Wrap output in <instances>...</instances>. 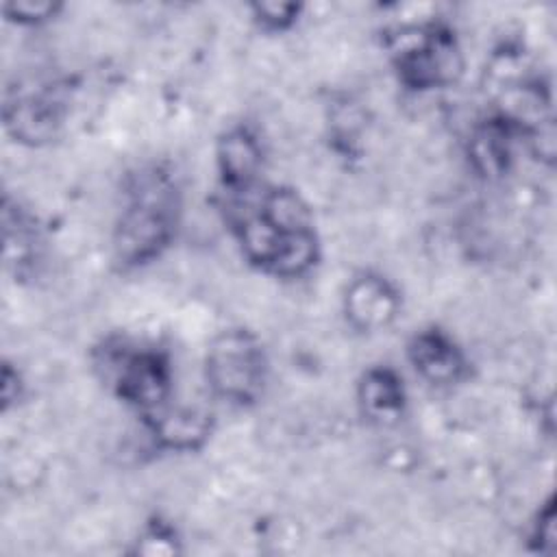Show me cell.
<instances>
[{
    "label": "cell",
    "instance_id": "6da1fadb",
    "mask_svg": "<svg viewBox=\"0 0 557 557\" xmlns=\"http://www.w3.org/2000/svg\"><path fill=\"white\" fill-rule=\"evenodd\" d=\"M228 198L226 218L248 263L278 278H298L318 263L320 239L298 191L255 185Z\"/></svg>",
    "mask_w": 557,
    "mask_h": 557
},
{
    "label": "cell",
    "instance_id": "7a4b0ae2",
    "mask_svg": "<svg viewBox=\"0 0 557 557\" xmlns=\"http://www.w3.org/2000/svg\"><path fill=\"white\" fill-rule=\"evenodd\" d=\"M181 220V189L174 174L144 165L126 181L124 207L113 231V255L122 268L154 261L172 244Z\"/></svg>",
    "mask_w": 557,
    "mask_h": 557
},
{
    "label": "cell",
    "instance_id": "3957f363",
    "mask_svg": "<svg viewBox=\"0 0 557 557\" xmlns=\"http://www.w3.org/2000/svg\"><path fill=\"white\" fill-rule=\"evenodd\" d=\"M94 366L104 385L141 416L161 409L172 398V366L159 348L113 337L96 348Z\"/></svg>",
    "mask_w": 557,
    "mask_h": 557
},
{
    "label": "cell",
    "instance_id": "277c9868",
    "mask_svg": "<svg viewBox=\"0 0 557 557\" xmlns=\"http://www.w3.org/2000/svg\"><path fill=\"white\" fill-rule=\"evenodd\" d=\"M268 370L265 348L252 331L226 329L218 333L207 348V385L213 396L228 405H255L263 396Z\"/></svg>",
    "mask_w": 557,
    "mask_h": 557
},
{
    "label": "cell",
    "instance_id": "5b68a950",
    "mask_svg": "<svg viewBox=\"0 0 557 557\" xmlns=\"http://www.w3.org/2000/svg\"><path fill=\"white\" fill-rule=\"evenodd\" d=\"M398 81L416 91L453 85L463 72V57L455 33L442 24L411 26L392 46Z\"/></svg>",
    "mask_w": 557,
    "mask_h": 557
},
{
    "label": "cell",
    "instance_id": "8992f818",
    "mask_svg": "<svg viewBox=\"0 0 557 557\" xmlns=\"http://www.w3.org/2000/svg\"><path fill=\"white\" fill-rule=\"evenodd\" d=\"M67 100L57 83H28L11 87L4 100V126L15 141L41 146L63 128Z\"/></svg>",
    "mask_w": 557,
    "mask_h": 557
},
{
    "label": "cell",
    "instance_id": "52a82bcc",
    "mask_svg": "<svg viewBox=\"0 0 557 557\" xmlns=\"http://www.w3.org/2000/svg\"><path fill=\"white\" fill-rule=\"evenodd\" d=\"M400 311L398 289L376 272L355 274L344 289L346 322L359 333L387 329Z\"/></svg>",
    "mask_w": 557,
    "mask_h": 557
},
{
    "label": "cell",
    "instance_id": "ba28073f",
    "mask_svg": "<svg viewBox=\"0 0 557 557\" xmlns=\"http://www.w3.org/2000/svg\"><path fill=\"white\" fill-rule=\"evenodd\" d=\"M413 370L433 385H453L468 374V359L450 335L431 326L416 331L407 344Z\"/></svg>",
    "mask_w": 557,
    "mask_h": 557
},
{
    "label": "cell",
    "instance_id": "9c48e42d",
    "mask_svg": "<svg viewBox=\"0 0 557 557\" xmlns=\"http://www.w3.org/2000/svg\"><path fill=\"white\" fill-rule=\"evenodd\" d=\"M215 163L226 194H239L257 185L263 150L248 126H231L215 146Z\"/></svg>",
    "mask_w": 557,
    "mask_h": 557
},
{
    "label": "cell",
    "instance_id": "30bf717a",
    "mask_svg": "<svg viewBox=\"0 0 557 557\" xmlns=\"http://www.w3.org/2000/svg\"><path fill=\"white\" fill-rule=\"evenodd\" d=\"M152 437L170 450H196L211 435V413L198 407H172L144 416Z\"/></svg>",
    "mask_w": 557,
    "mask_h": 557
},
{
    "label": "cell",
    "instance_id": "8fae6325",
    "mask_svg": "<svg viewBox=\"0 0 557 557\" xmlns=\"http://www.w3.org/2000/svg\"><path fill=\"white\" fill-rule=\"evenodd\" d=\"M357 403L366 420L374 424H394L407 407L403 379L387 366L368 368L357 385Z\"/></svg>",
    "mask_w": 557,
    "mask_h": 557
},
{
    "label": "cell",
    "instance_id": "7c38bea8",
    "mask_svg": "<svg viewBox=\"0 0 557 557\" xmlns=\"http://www.w3.org/2000/svg\"><path fill=\"white\" fill-rule=\"evenodd\" d=\"M518 133L522 131L503 113L483 120L468 141V154L476 172L483 176L505 174L513 159V137Z\"/></svg>",
    "mask_w": 557,
    "mask_h": 557
},
{
    "label": "cell",
    "instance_id": "4fadbf2b",
    "mask_svg": "<svg viewBox=\"0 0 557 557\" xmlns=\"http://www.w3.org/2000/svg\"><path fill=\"white\" fill-rule=\"evenodd\" d=\"M2 222H4L7 265H13L15 274L22 276L28 270H33L39 259V244H41L39 231L35 226V220L24 209H20L17 205L11 207L9 198H4Z\"/></svg>",
    "mask_w": 557,
    "mask_h": 557
},
{
    "label": "cell",
    "instance_id": "5bb4252c",
    "mask_svg": "<svg viewBox=\"0 0 557 557\" xmlns=\"http://www.w3.org/2000/svg\"><path fill=\"white\" fill-rule=\"evenodd\" d=\"M252 11V20L259 24V28L268 30V33H283L289 30L300 13H302V4L298 2H255L250 4Z\"/></svg>",
    "mask_w": 557,
    "mask_h": 557
},
{
    "label": "cell",
    "instance_id": "9a60e30c",
    "mask_svg": "<svg viewBox=\"0 0 557 557\" xmlns=\"http://www.w3.org/2000/svg\"><path fill=\"white\" fill-rule=\"evenodd\" d=\"M135 553L141 555H174L178 553V537L174 527L168 522L154 520L144 527V531L137 537Z\"/></svg>",
    "mask_w": 557,
    "mask_h": 557
},
{
    "label": "cell",
    "instance_id": "2e32d148",
    "mask_svg": "<svg viewBox=\"0 0 557 557\" xmlns=\"http://www.w3.org/2000/svg\"><path fill=\"white\" fill-rule=\"evenodd\" d=\"M59 11H61L59 2H7L4 4L7 17L17 24H24V26L44 24V22L57 17Z\"/></svg>",
    "mask_w": 557,
    "mask_h": 557
},
{
    "label": "cell",
    "instance_id": "e0dca14e",
    "mask_svg": "<svg viewBox=\"0 0 557 557\" xmlns=\"http://www.w3.org/2000/svg\"><path fill=\"white\" fill-rule=\"evenodd\" d=\"M531 544L535 550L550 555L555 550V498L550 496L537 511L531 527Z\"/></svg>",
    "mask_w": 557,
    "mask_h": 557
},
{
    "label": "cell",
    "instance_id": "ac0fdd59",
    "mask_svg": "<svg viewBox=\"0 0 557 557\" xmlns=\"http://www.w3.org/2000/svg\"><path fill=\"white\" fill-rule=\"evenodd\" d=\"M22 396V383L17 376V370H11V363H4L2 368V400L4 409H9L11 403H15Z\"/></svg>",
    "mask_w": 557,
    "mask_h": 557
}]
</instances>
